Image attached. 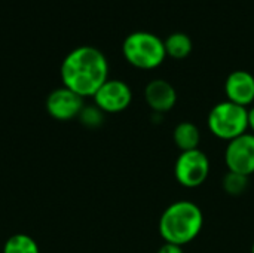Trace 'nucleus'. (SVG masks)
<instances>
[{
	"label": "nucleus",
	"instance_id": "obj_1",
	"mask_svg": "<svg viewBox=\"0 0 254 253\" xmlns=\"http://www.w3.org/2000/svg\"><path fill=\"white\" fill-rule=\"evenodd\" d=\"M63 86L80 97H94L98 88L109 79V61L94 46H77L63 60L60 67Z\"/></svg>",
	"mask_w": 254,
	"mask_h": 253
},
{
	"label": "nucleus",
	"instance_id": "obj_2",
	"mask_svg": "<svg viewBox=\"0 0 254 253\" xmlns=\"http://www.w3.org/2000/svg\"><path fill=\"white\" fill-rule=\"evenodd\" d=\"M204 227V213L201 207L189 200L171 203L159 218V236L164 243L186 246L192 243Z\"/></svg>",
	"mask_w": 254,
	"mask_h": 253
},
{
	"label": "nucleus",
	"instance_id": "obj_3",
	"mask_svg": "<svg viewBox=\"0 0 254 253\" xmlns=\"http://www.w3.org/2000/svg\"><path fill=\"white\" fill-rule=\"evenodd\" d=\"M124 58L135 69H158L167 58L164 40L155 33L138 30L129 33L122 43Z\"/></svg>",
	"mask_w": 254,
	"mask_h": 253
},
{
	"label": "nucleus",
	"instance_id": "obj_4",
	"mask_svg": "<svg viewBox=\"0 0 254 253\" xmlns=\"http://www.w3.org/2000/svg\"><path fill=\"white\" fill-rule=\"evenodd\" d=\"M207 125L214 137L231 142L249 133V109L228 100L220 101L208 112Z\"/></svg>",
	"mask_w": 254,
	"mask_h": 253
},
{
	"label": "nucleus",
	"instance_id": "obj_5",
	"mask_svg": "<svg viewBox=\"0 0 254 253\" xmlns=\"http://www.w3.org/2000/svg\"><path fill=\"white\" fill-rule=\"evenodd\" d=\"M210 160L201 149L180 152L174 164V177L179 185L193 189L205 183L210 176Z\"/></svg>",
	"mask_w": 254,
	"mask_h": 253
},
{
	"label": "nucleus",
	"instance_id": "obj_6",
	"mask_svg": "<svg viewBox=\"0 0 254 253\" xmlns=\"http://www.w3.org/2000/svg\"><path fill=\"white\" fill-rule=\"evenodd\" d=\"M94 104L104 113H121L132 101L129 85L121 79H107L94 94Z\"/></svg>",
	"mask_w": 254,
	"mask_h": 253
},
{
	"label": "nucleus",
	"instance_id": "obj_7",
	"mask_svg": "<svg viewBox=\"0 0 254 253\" xmlns=\"http://www.w3.org/2000/svg\"><path fill=\"white\" fill-rule=\"evenodd\" d=\"M225 164L228 171L240 173L247 177L254 174V134L246 133L228 142Z\"/></svg>",
	"mask_w": 254,
	"mask_h": 253
},
{
	"label": "nucleus",
	"instance_id": "obj_8",
	"mask_svg": "<svg viewBox=\"0 0 254 253\" xmlns=\"http://www.w3.org/2000/svg\"><path fill=\"white\" fill-rule=\"evenodd\" d=\"M83 106V97L65 86L51 91L46 97V112L57 121H70L77 118Z\"/></svg>",
	"mask_w": 254,
	"mask_h": 253
},
{
	"label": "nucleus",
	"instance_id": "obj_9",
	"mask_svg": "<svg viewBox=\"0 0 254 253\" xmlns=\"http://www.w3.org/2000/svg\"><path fill=\"white\" fill-rule=\"evenodd\" d=\"M225 95L228 101L247 107L254 103V76L247 70H235L225 81Z\"/></svg>",
	"mask_w": 254,
	"mask_h": 253
},
{
	"label": "nucleus",
	"instance_id": "obj_10",
	"mask_svg": "<svg viewBox=\"0 0 254 253\" xmlns=\"http://www.w3.org/2000/svg\"><path fill=\"white\" fill-rule=\"evenodd\" d=\"M144 100L153 113L164 115L174 109L177 103V91L168 81L153 79L144 88Z\"/></svg>",
	"mask_w": 254,
	"mask_h": 253
},
{
	"label": "nucleus",
	"instance_id": "obj_11",
	"mask_svg": "<svg viewBox=\"0 0 254 253\" xmlns=\"http://www.w3.org/2000/svg\"><path fill=\"white\" fill-rule=\"evenodd\" d=\"M173 140L180 152L199 149L201 143V131L190 121H182L176 125L173 131Z\"/></svg>",
	"mask_w": 254,
	"mask_h": 253
},
{
	"label": "nucleus",
	"instance_id": "obj_12",
	"mask_svg": "<svg viewBox=\"0 0 254 253\" xmlns=\"http://www.w3.org/2000/svg\"><path fill=\"white\" fill-rule=\"evenodd\" d=\"M164 45H165L167 57H171L174 60H183L189 57L193 49L192 39L186 33H182V31H176L170 34L164 40Z\"/></svg>",
	"mask_w": 254,
	"mask_h": 253
},
{
	"label": "nucleus",
	"instance_id": "obj_13",
	"mask_svg": "<svg viewBox=\"0 0 254 253\" xmlns=\"http://www.w3.org/2000/svg\"><path fill=\"white\" fill-rule=\"evenodd\" d=\"M3 253H40V249L33 237L27 234H13L4 242Z\"/></svg>",
	"mask_w": 254,
	"mask_h": 253
},
{
	"label": "nucleus",
	"instance_id": "obj_14",
	"mask_svg": "<svg viewBox=\"0 0 254 253\" xmlns=\"http://www.w3.org/2000/svg\"><path fill=\"white\" fill-rule=\"evenodd\" d=\"M249 188V177L240 173L228 171L223 177V189L231 197L243 195Z\"/></svg>",
	"mask_w": 254,
	"mask_h": 253
},
{
	"label": "nucleus",
	"instance_id": "obj_15",
	"mask_svg": "<svg viewBox=\"0 0 254 253\" xmlns=\"http://www.w3.org/2000/svg\"><path fill=\"white\" fill-rule=\"evenodd\" d=\"M104 112H101L95 104H85L82 112L79 113L77 119L86 128H98L104 122Z\"/></svg>",
	"mask_w": 254,
	"mask_h": 253
},
{
	"label": "nucleus",
	"instance_id": "obj_16",
	"mask_svg": "<svg viewBox=\"0 0 254 253\" xmlns=\"http://www.w3.org/2000/svg\"><path fill=\"white\" fill-rule=\"evenodd\" d=\"M156 253H185L182 246L177 245H171V243H164Z\"/></svg>",
	"mask_w": 254,
	"mask_h": 253
},
{
	"label": "nucleus",
	"instance_id": "obj_17",
	"mask_svg": "<svg viewBox=\"0 0 254 253\" xmlns=\"http://www.w3.org/2000/svg\"><path fill=\"white\" fill-rule=\"evenodd\" d=\"M249 130L254 134V106L249 107Z\"/></svg>",
	"mask_w": 254,
	"mask_h": 253
},
{
	"label": "nucleus",
	"instance_id": "obj_18",
	"mask_svg": "<svg viewBox=\"0 0 254 253\" xmlns=\"http://www.w3.org/2000/svg\"><path fill=\"white\" fill-rule=\"evenodd\" d=\"M252 253H254V243H253V246H252Z\"/></svg>",
	"mask_w": 254,
	"mask_h": 253
}]
</instances>
